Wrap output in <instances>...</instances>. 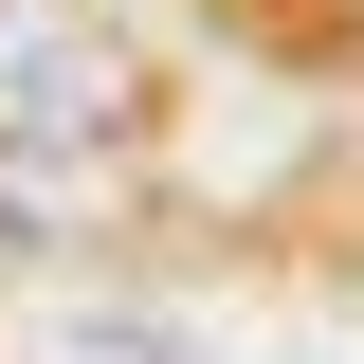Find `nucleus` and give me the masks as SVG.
<instances>
[{"label": "nucleus", "mask_w": 364, "mask_h": 364, "mask_svg": "<svg viewBox=\"0 0 364 364\" xmlns=\"http://www.w3.org/2000/svg\"><path fill=\"white\" fill-rule=\"evenodd\" d=\"M37 364H164V328H109L91 310V328H37Z\"/></svg>", "instance_id": "2"}, {"label": "nucleus", "mask_w": 364, "mask_h": 364, "mask_svg": "<svg viewBox=\"0 0 364 364\" xmlns=\"http://www.w3.org/2000/svg\"><path fill=\"white\" fill-rule=\"evenodd\" d=\"M146 128V55L91 0H0V146H128Z\"/></svg>", "instance_id": "1"}]
</instances>
